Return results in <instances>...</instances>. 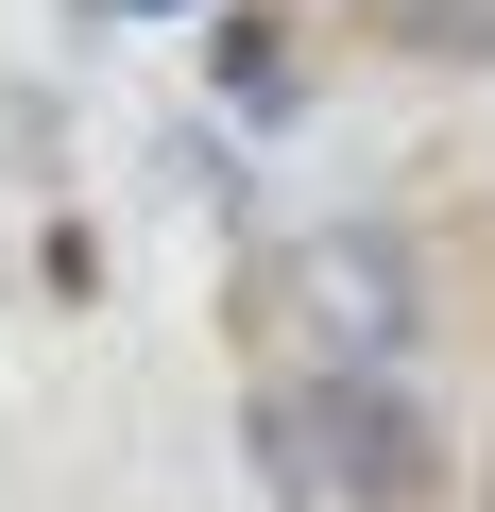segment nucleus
<instances>
[{
    "label": "nucleus",
    "instance_id": "obj_1",
    "mask_svg": "<svg viewBox=\"0 0 495 512\" xmlns=\"http://www.w3.org/2000/svg\"><path fill=\"white\" fill-rule=\"evenodd\" d=\"M291 325H308V359H325V376H393V359H410V325H427L410 239H393V222H325V239H291Z\"/></svg>",
    "mask_w": 495,
    "mask_h": 512
},
{
    "label": "nucleus",
    "instance_id": "obj_2",
    "mask_svg": "<svg viewBox=\"0 0 495 512\" xmlns=\"http://www.w3.org/2000/svg\"><path fill=\"white\" fill-rule=\"evenodd\" d=\"M308 427H325V495L359 512H410L444 478V427L410 410V376H308Z\"/></svg>",
    "mask_w": 495,
    "mask_h": 512
}]
</instances>
